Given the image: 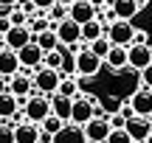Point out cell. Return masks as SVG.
Wrapping results in <instances>:
<instances>
[{
  "mask_svg": "<svg viewBox=\"0 0 152 143\" xmlns=\"http://www.w3.org/2000/svg\"><path fill=\"white\" fill-rule=\"evenodd\" d=\"M104 65H107L113 73H121V70H127V67H130V48H124V45H113V51L107 53Z\"/></svg>",
  "mask_w": 152,
  "mask_h": 143,
  "instance_id": "12",
  "label": "cell"
},
{
  "mask_svg": "<svg viewBox=\"0 0 152 143\" xmlns=\"http://www.w3.org/2000/svg\"><path fill=\"white\" fill-rule=\"evenodd\" d=\"M20 70H23V62H20V56H17V51L0 48V76L11 79V76H17Z\"/></svg>",
  "mask_w": 152,
  "mask_h": 143,
  "instance_id": "9",
  "label": "cell"
},
{
  "mask_svg": "<svg viewBox=\"0 0 152 143\" xmlns=\"http://www.w3.org/2000/svg\"><path fill=\"white\" fill-rule=\"evenodd\" d=\"M135 31H138V28L132 25V20H113L107 25V37L113 39V45H124V48H130V45H132Z\"/></svg>",
  "mask_w": 152,
  "mask_h": 143,
  "instance_id": "3",
  "label": "cell"
},
{
  "mask_svg": "<svg viewBox=\"0 0 152 143\" xmlns=\"http://www.w3.org/2000/svg\"><path fill=\"white\" fill-rule=\"evenodd\" d=\"M9 93H14L17 98H20L23 104H26V98L34 93V79H28L26 73L20 70L17 76H11V82H9Z\"/></svg>",
  "mask_w": 152,
  "mask_h": 143,
  "instance_id": "15",
  "label": "cell"
},
{
  "mask_svg": "<svg viewBox=\"0 0 152 143\" xmlns=\"http://www.w3.org/2000/svg\"><path fill=\"white\" fill-rule=\"evenodd\" d=\"M96 95H76L73 98V124H79V126H85L87 121L93 118V107H96Z\"/></svg>",
  "mask_w": 152,
  "mask_h": 143,
  "instance_id": "6",
  "label": "cell"
},
{
  "mask_svg": "<svg viewBox=\"0 0 152 143\" xmlns=\"http://www.w3.org/2000/svg\"><path fill=\"white\" fill-rule=\"evenodd\" d=\"M144 143H152V132H149V138H147V140H144Z\"/></svg>",
  "mask_w": 152,
  "mask_h": 143,
  "instance_id": "41",
  "label": "cell"
},
{
  "mask_svg": "<svg viewBox=\"0 0 152 143\" xmlns=\"http://www.w3.org/2000/svg\"><path fill=\"white\" fill-rule=\"evenodd\" d=\"M54 31H56V37H59V42L62 45H76V42H82V25L73 20V17H65V20H59V22H54Z\"/></svg>",
  "mask_w": 152,
  "mask_h": 143,
  "instance_id": "4",
  "label": "cell"
},
{
  "mask_svg": "<svg viewBox=\"0 0 152 143\" xmlns=\"http://www.w3.org/2000/svg\"><path fill=\"white\" fill-rule=\"evenodd\" d=\"M48 17H51V22H59V20H65V17H68V6H62V3H56L54 9L48 11Z\"/></svg>",
  "mask_w": 152,
  "mask_h": 143,
  "instance_id": "33",
  "label": "cell"
},
{
  "mask_svg": "<svg viewBox=\"0 0 152 143\" xmlns=\"http://www.w3.org/2000/svg\"><path fill=\"white\" fill-rule=\"evenodd\" d=\"M51 143H87V132H85V126L68 121L65 126L54 135V140H51Z\"/></svg>",
  "mask_w": 152,
  "mask_h": 143,
  "instance_id": "8",
  "label": "cell"
},
{
  "mask_svg": "<svg viewBox=\"0 0 152 143\" xmlns=\"http://www.w3.org/2000/svg\"><path fill=\"white\" fill-rule=\"evenodd\" d=\"M59 3H62V6H68V9H71V6L76 3V0H59Z\"/></svg>",
  "mask_w": 152,
  "mask_h": 143,
  "instance_id": "40",
  "label": "cell"
},
{
  "mask_svg": "<svg viewBox=\"0 0 152 143\" xmlns=\"http://www.w3.org/2000/svg\"><path fill=\"white\" fill-rule=\"evenodd\" d=\"M9 17H11V22H14V25H28V22H31V17H28L23 9H17V6L9 11Z\"/></svg>",
  "mask_w": 152,
  "mask_h": 143,
  "instance_id": "31",
  "label": "cell"
},
{
  "mask_svg": "<svg viewBox=\"0 0 152 143\" xmlns=\"http://www.w3.org/2000/svg\"><path fill=\"white\" fill-rule=\"evenodd\" d=\"M104 143H135V140H132V135L127 132V129H113Z\"/></svg>",
  "mask_w": 152,
  "mask_h": 143,
  "instance_id": "30",
  "label": "cell"
},
{
  "mask_svg": "<svg viewBox=\"0 0 152 143\" xmlns=\"http://www.w3.org/2000/svg\"><path fill=\"white\" fill-rule=\"evenodd\" d=\"M34 42H37L39 45V48H42L45 51V53H48V51H56V48H59V37H56V31H54V28H48V31H42V34H34Z\"/></svg>",
  "mask_w": 152,
  "mask_h": 143,
  "instance_id": "22",
  "label": "cell"
},
{
  "mask_svg": "<svg viewBox=\"0 0 152 143\" xmlns=\"http://www.w3.org/2000/svg\"><path fill=\"white\" fill-rule=\"evenodd\" d=\"M23 112H26V121H31V124H42L45 118L51 115V95H42V93L28 95L26 104H23Z\"/></svg>",
  "mask_w": 152,
  "mask_h": 143,
  "instance_id": "1",
  "label": "cell"
},
{
  "mask_svg": "<svg viewBox=\"0 0 152 143\" xmlns=\"http://www.w3.org/2000/svg\"><path fill=\"white\" fill-rule=\"evenodd\" d=\"M132 45H152L149 34L147 31H135V39H132Z\"/></svg>",
  "mask_w": 152,
  "mask_h": 143,
  "instance_id": "36",
  "label": "cell"
},
{
  "mask_svg": "<svg viewBox=\"0 0 152 143\" xmlns=\"http://www.w3.org/2000/svg\"><path fill=\"white\" fill-rule=\"evenodd\" d=\"M23 110V101L14 93H3L0 95V121H11L17 112Z\"/></svg>",
  "mask_w": 152,
  "mask_h": 143,
  "instance_id": "19",
  "label": "cell"
},
{
  "mask_svg": "<svg viewBox=\"0 0 152 143\" xmlns=\"http://www.w3.org/2000/svg\"><path fill=\"white\" fill-rule=\"evenodd\" d=\"M102 65H104V59H99L90 48H85V51H79V53H76V67H79V76H82V79L99 76Z\"/></svg>",
  "mask_w": 152,
  "mask_h": 143,
  "instance_id": "5",
  "label": "cell"
},
{
  "mask_svg": "<svg viewBox=\"0 0 152 143\" xmlns=\"http://www.w3.org/2000/svg\"><path fill=\"white\" fill-rule=\"evenodd\" d=\"M3 42H6V48L20 51V48H26L28 42H34V31H31L28 25H14V28L3 37Z\"/></svg>",
  "mask_w": 152,
  "mask_h": 143,
  "instance_id": "7",
  "label": "cell"
},
{
  "mask_svg": "<svg viewBox=\"0 0 152 143\" xmlns=\"http://www.w3.org/2000/svg\"><path fill=\"white\" fill-rule=\"evenodd\" d=\"M28 28H31L34 34H42V31H48V28H54V25H51V17H31Z\"/></svg>",
  "mask_w": 152,
  "mask_h": 143,
  "instance_id": "29",
  "label": "cell"
},
{
  "mask_svg": "<svg viewBox=\"0 0 152 143\" xmlns=\"http://www.w3.org/2000/svg\"><path fill=\"white\" fill-rule=\"evenodd\" d=\"M152 65V45H130V70L141 73Z\"/></svg>",
  "mask_w": 152,
  "mask_h": 143,
  "instance_id": "11",
  "label": "cell"
},
{
  "mask_svg": "<svg viewBox=\"0 0 152 143\" xmlns=\"http://www.w3.org/2000/svg\"><path fill=\"white\" fill-rule=\"evenodd\" d=\"M127 124H130V118L124 112H110V126L113 129H127Z\"/></svg>",
  "mask_w": 152,
  "mask_h": 143,
  "instance_id": "32",
  "label": "cell"
},
{
  "mask_svg": "<svg viewBox=\"0 0 152 143\" xmlns=\"http://www.w3.org/2000/svg\"><path fill=\"white\" fill-rule=\"evenodd\" d=\"M130 107L135 110V115L152 118V90H147V87L135 90V93L130 95Z\"/></svg>",
  "mask_w": 152,
  "mask_h": 143,
  "instance_id": "10",
  "label": "cell"
},
{
  "mask_svg": "<svg viewBox=\"0 0 152 143\" xmlns=\"http://www.w3.org/2000/svg\"><path fill=\"white\" fill-rule=\"evenodd\" d=\"M127 132L132 135V140L135 143H144L149 138V132H152V124L147 121V118H141V115H135L130 124H127Z\"/></svg>",
  "mask_w": 152,
  "mask_h": 143,
  "instance_id": "20",
  "label": "cell"
},
{
  "mask_svg": "<svg viewBox=\"0 0 152 143\" xmlns=\"http://www.w3.org/2000/svg\"><path fill=\"white\" fill-rule=\"evenodd\" d=\"M96 14H99V9L90 3V0H76L71 9H68V17H73L79 25H85V22L96 20Z\"/></svg>",
  "mask_w": 152,
  "mask_h": 143,
  "instance_id": "13",
  "label": "cell"
},
{
  "mask_svg": "<svg viewBox=\"0 0 152 143\" xmlns=\"http://www.w3.org/2000/svg\"><path fill=\"white\" fill-rule=\"evenodd\" d=\"M42 143H48V140H42Z\"/></svg>",
  "mask_w": 152,
  "mask_h": 143,
  "instance_id": "44",
  "label": "cell"
},
{
  "mask_svg": "<svg viewBox=\"0 0 152 143\" xmlns=\"http://www.w3.org/2000/svg\"><path fill=\"white\" fill-rule=\"evenodd\" d=\"M144 6L138 3V0H113V14L115 20H132V17H138V11H141Z\"/></svg>",
  "mask_w": 152,
  "mask_h": 143,
  "instance_id": "18",
  "label": "cell"
},
{
  "mask_svg": "<svg viewBox=\"0 0 152 143\" xmlns=\"http://www.w3.org/2000/svg\"><path fill=\"white\" fill-rule=\"evenodd\" d=\"M59 93L68 95V98H76V95L82 93V87H79V82H76L73 76H65V79L59 82Z\"/></svg>",
  "mask_w": 152,
  "mask_h": 143,
  "instance_id": "25",
  "label": "cell"
},
{
  "mask_svg": "<svg viewBox=\"0 0 152 143\" xmlns=\"http://www.w3.org/2000/svg\"><path fill=\"white\" fill-rule=\"evenodd\" d=\"M59 73H62V79H65V76H79V67H76V53H73L71 48L65 51V59H62Z\"/></svg>",
  "mask_w": 152,
  "mask_h": 143,
  "instance_id": "24",
  "label": "cell"
},
{
  "mask_svg": "<svg viewBox=\"0 0 152 143\" xmlns=\"http://www.w3.org/2000/svg\"><path fill=\"white\" fill-rule=\"evenodd\" d=\"M62 59H65V48L59 45L56 51H48V53H45V62H42V65H45V67H54V70H59V67H62Z\"/></svg>",
  "mask_w": 152,
  "mask_h": 143,
  "instance_id": "26",
  "label": "cell"
},
{
  "mask_svg": "<svg viewBox=\"0 0 152 143\" xmlns=\"http://www.w3.org/2000/svg\"><path fill=\"white\" fill-rule=\"evenodd\" d=\"M65 124H68V121H62L59 115H54V112H51V115L45 118V121L39 124V126H42V132H48V135H56V132H59L62 126H65Z\"/></svg>",
  "mask_w": 152,
  "mask_h": 143,
  "instance_id": "27",
  "label": "cell"
},
{
  "mask_svg": "<svg viewBox=\"0 0 152 143\" xmlns=\"http://www.w3.org/2000/svg\"><path fill=\"white\" fill-rule=\"evenodd\" d=\"M104 34H107V25H104L102 20H90V22H85V25H82V42H87L90 45L93 39H99V37H104Z\"/></svg>",
  "mask_w": 152,
  "mask_h": 143,
  "instance_id": "21",
  "label": "cell"
},
{
  "mask_svg": "<svg viewBox=\"0 0 152 143\" xmlns=\"http://www.w3.org/2000/svg\"><path fill=\"white\" fill-rule=\"evenodd\" d=\"M87 143H102V140H90V138H87Z\"/></svg>",
  "mask_w": 152,
  "mask_h": 143,
  "instance_id": "42",
  "label": "cell"
},
{
  "mask_svg": "<svg viewBox=\"0 0 152 143\" xmlns=\"http://www.w3.org/2000/svg\"><path fill=\"white\" fill-rule=\"evenodd\" d=\"M0 143H17L14 124H9V121H0Z\"/></svg>",
  "mask_w": 152,
  "mask_h": 143,
  "instance_id": "28",
  "label": "cell"
},
{
  "mask_svg": "<svg viewBox=\"0 0 152 143\" xmlns=\"http://www.w3.org/2000/svg\"><path fill=\"white\" fill-rule=\"evenodd\" d=\"M9 93V84H6V76H0V95Z\"/></svg>",
  "mask_w": 152,
  "mask_h": 143,
  "instance_id": "39",
  "label": "cell"
},
{
  "mask_svg": "<svg viewBox=\"0 0 152 143\" xmlns=\"http://www.w3.org/2000/svg\"><path fill=\"white\" fill-rule=\"evenodd\" d=\"M85 132L90 140H107L110 132H113V126H110V118H90V121L85 124Z\"/></svg>",
  "mask_w": 152,
  "mask_h": 143,
  "instance_id": "16",
  "label": "cell"
},
{
  "mask_svg": "<svg viewBox=\"0 0 152 143\" xmlns=\"http://www.w3.org/2000/svg\"><path fill=\"white\" fill-rule=\"evenodd\" d=\"M51 112L59 115L62 121H71L73 118V98H68V95H62V93H54L51 95Z\"/></svg>",
  "mask_w": 152,
  "mask_h": 143,
  "instance_id": "17",
  "label": "cell"
},
{
  "mask_svg": "<svg viewBox=\"0 0 152 143\" xmlns=\"http://www.w3.org/2000/svg\"><path fill=\"white\" fill-rule=\"evenodd\" d=\"M34 3H37V9H39V11H51L56 3H59V0H34Z\"/></svg>",
  "mask_w": 152,
  "mask_h": 143,
  "instance_id": "37",
  "label": "cell"
},
{
  "mask_svg": "<svg viewBox=\"0 0 152 143\" xmlns=\"http://www.w3.org/2000/svg\"><path fill=\"white\" fill-rule=\"evenodd\" d=\"M34 90L37 93H42V95H54V93H59V82H62V73L59 70H54V67H37V73H34Z\"/></svg>",
  "mask_w": 152,
  "mask_h": 143,
  "instance_id": "2",
  "label": "cell"
},
{
  "mask_svg": "<svg viewBox=\"0 0 152 143\" xmlns=\"http://www.w3.org/2000/svg\"><path fill=\"white\" fill-rule=\"evenodd\" d=\"M90 51L99 56V59H107V53L113 51V39L104 34V37H99V39H93V42H90Z\"/></svg>",
  "mask_w": 152,
  "mask_h": 143,
  "instance_id": "23",
  "label": "cell"
},
{
  "mask_svg": "<svg viewBox=\"0 0 152 143\" xmlns=\"http://www.w3.org/2000/svg\"><path fill=\"white\" fill-rule=\"evenodd\" d=\"M138 3H141V6H147V0H138Z\"/></svg>",
  "mask_w": 152,
  "mask_h": 143,
  "instance_id": "43",
  "label": "cell"
},
{
  "mask_svg": "<svg viewBox=\"0 0 152 143\" xmlns=\"http://www.w3.org/2000/svg\"><path fill=\"white\" fill-rule=\"evenodd\" d=\"M11 28H14V22H11V17L6 14V17H0V39L6 37V34L11 31Z\"/></svg>",
  "mask_w": 152,
  "mask_h": 143,
  "instance_id": "34",
  "label": "cell"
},
{
  "mask_svg": "<svg viewBox=\"0 0 152 143\" xmlns=\"http://www.w3.org/2000/svg\"><path fill=\"white\" fill-rule=\"evenodd\" d=\"M17 56H20L23 67H42V62H45V51L39 48L37 42H28L26 48H20Z\"/></svg>",
  "mask_w": 152,
  "mask_h": 143,
  "instance_id": "14",
  "label": "cell"
},
{
  "mask_svg": "<svg viewBox=\"0 0 152 143\" xmlns=\"http://www.w3.org/2000/svg\"><path fill=\"white\" fill-rule=\"evenodd\" d=\"M20 0H0V9H14Z\"/></svg>",
  "mask_w": 152,
  "mask_h": 143,
  "instance_id": "38",
  "label": "cell"
},
{
  "mask_svg": "<svg viewBox=\"0 0 152 143\" xmlns=\"http://www.w3.org/2000/svg\"><path fill=\"white\" fill-rule=\"evenodd\" d=\"M110 3H113V0H110Z\"/></svg>",
  "mask_w": 152,
  "mask_h": 143,
  "instance_id": "45",
  "label": "cell"
},
{
  "mask_svg": "<svg viewBox=\"0 0 152 143\" xmlns=\"http://www.w3.org/2000/svg\"><path fill=\"white\" fill-rule=\"evenodd\" d=\"M141 87L152 90V65H149V67H144V70H141Z\"/></svg>",
  "mask_w": 152,
  "mask_h": 143,
  "instance_id": "35",
  "label": "cell"
}]
</instances>
